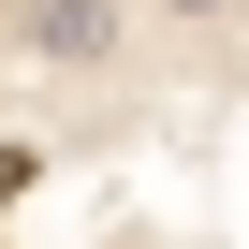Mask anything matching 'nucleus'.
<instances>
[{"instance_id":"1","label":"nucleus","mask_w":249,"mask_h":249,"mask_svg":"<svg viewBox=\"0 0 249 249\" xmlns=\"http://www.w3.org/2000/svg\"><path fill=\"white\" fill-rule=\"evenodd\" d=\"M0 30L44 73H103V59H132V0H0Z\"/></svg>"},{"instance_id":"2","label":"nucleus","mask_w":249,"mask_h":249,"mask_svg":"<svg viewBox=\"0 0 249 249\" xmlns=\"http://www.w3.org/2000/svg\"><path fill=\"white\" fill-rule=\"evenodd\" d=\"M132 15H161V30H220L234 0H132Z\"/></svg>"}]
</instances>
